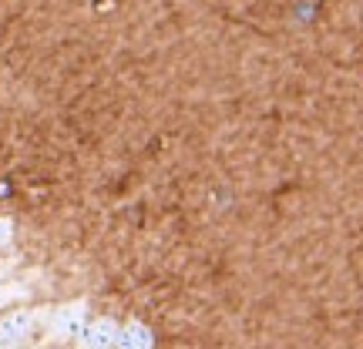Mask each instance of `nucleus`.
Here are the masks:
<instances>
[{"label":"nucleus","mask_w":363,"mask_h":349,"mask_svg":"<svg viewBox=\"0 0 363 349\" xmlns=\"http://www.w3.org/2000/svg\"><path fill=\"white\" fill-rule=\"evenodd\" d=\"M88 306L84 302H71V306H61L54 309V319H51V336L54 339H78L88 326Z\"/></svg>","instance_id":"obj_2"},{"label":"nucleus","mask_w":363,"mask_h":349,"mask_svg":"<svg viewBox=\"0 0 363 349\" xmlns=\"http://www.w3.org/2000/svg\"><path fill=\"white\" fill-rule=\"evenodd\" d=\"M38 316L30 309H11L7 316H0V349H17L34 336Z\"/></svg>","instance_id":"obj_1"},{"label":"nucleus","mask_w":363,"mask_h":349,"mask_svg":"<svg viewBox=\"0 0 363 349\" xmlns=\"http://www.w3.org/2000/svg\"><path fill=\"white\" fill-rule=\"evenodd\" d=\"M4 302H7V289L0 285V306H4Z\"/></svg>","instance_id":"obj_6"},{"label":"nucleus","mask_w":363,"mask_h":349,"mask_svg":"<svg viewBox=\"0 0 363 349\" xmlns=\"http://www.w3.org/2000/svg\"><path fill=\"white\" fill-rule=\"evenodd\" d=\"M155 346V336L145 323H125L121 333H118V346L115 349H152Z\"/></svg>","instance_id":"obj_4"},{"label":"nucleus","mask_w":363,"mask_h":349,"mask_svg":"<svg viewBox=\"0 0 363 349\" xmlns=\"http://www.w3.org/2000/svg\"><path fill=\"white\" fill-rule=\"evenodd\" d=\"M13 242V222L11 219H0V252Z\"/></svg>","instance_id":"obj_5"},{"label":"nucleus","mask_w":363,"mask_h":349,"mask_svg":"<svg viewBox=\"0 0 363 349\" xmlns=\"http://www.w3.org/2000/svg\"><path fill=\"white\" fill-rule=\"evenodd\" d=\"M118 333H121V326H118L115 319L98 316V319H91V323L84 326V333L78 336V346L81 349H115Z\"/></svg>","instance_id":"obj_3"}]
</instances>
